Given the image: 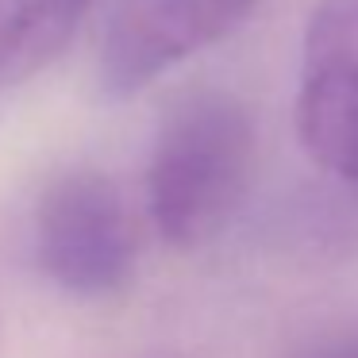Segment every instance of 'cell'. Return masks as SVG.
<instances>
[{
  "mask_svg": "<svg viewBox=\"0 0 358 358\" xmlns=\"http://www.w3.org/2000/svg\"><path fill=\"white\" fill-rule=\"evenodd\" d=\"M258 0H108L101 39V81L131 96L155 78L231 35Z\"/></svg>",
  "mask_w": 358,
  "mask_h": 358,
  "instance_id": "obj_4",
  "label": "cell"
},
{
  "mask_svg": "<svg viewBox=\"0 0 358 358\" xmlns=\"http://www.w3.org/2000/svg\"><path fill=\"white\" fill-rule=\"evenodd\" d=\"M89 0H0V89L39 73L73 39Z\"/></svg>",
  "mask_w": 358,
  "mask_h": 358,
  "instance_id": "obj_5",
  "label": "cell"
},
{
  "mask_svg": "<svg viewBox=\"0 0 358 358\" xmlns=\"http://www.w3.org/2000/svg\"><path fill=\"white\" fill-rule=\"evenodd\" d=\"M304 150L358 189V0H320L308 16L296 78Z\"/></svg>",
  "mask_w": 358,
  "mask_h": 358,
  "instance_id": "obj_3",
  "label": "cell"
},
{
  "mask_svg": "<svg viewBox=\"0 0 358 358\" xmlns=\"http://www.w3.org/2000/svg\"><path fill=\"white\" fill-rule=\"evenodd\" d=\"M255 170V120L220 89L189 93L158 127L147 166L150 220L181 250L216 239L239 212Z\"/></svg>",
  "mask_w": 358,
  "mask_h": 358,
  "instance_id": "obj_1",
  "label": "cell"
},
{
  "mask_svg": "<svg viewBox=\"0 0 358 358\" xmlns=\"http://www.w3.org/2000/svg\"><path fill=\"white\" fill-rule=\"evenodd\" d=\"M35 258L73 296L124 289L135 266V224L116 181L96 170H70L50 181L35 208Z\"/></svg>",
  "mask_w": 358,
  "mask_h": 358,
  "instance_id": "obj_2",
  "label": "cell"
},
{
  "mask_svg": "<svg viewBox=\"0 0 358 358\" xmlns=\"http://www.w3.org/2000/svg\"><path fill=\"white\" fill-rule=\"evenodd\" d=\"M312 358H358V335H350V339L335 343V347L320 350V355H312Z\"/></svg>",
  "mask_w": 358,
  "mask_h": 358,
  "instance_id": "obj_6",
  "label": "cell"
}]
</instances>
